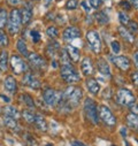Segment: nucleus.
I'll list each match as a JSON object with an SVG mask.
<instances>
[{
	"mask_svg": "<svg viewBox=\"0 0 138 146\" xmlns=\"http://www.w3.org/2000/svg\"><path fill=\"white\" fill-rule=\"evenodd\" d=\"M83 109H84V114H85L86 120L91 124L97 125L99 123V112H98V107H97L96 101L91 98H86L84 100Z\"/></svg>",
	"mask_w": 138,
	"mask_h": 146,
	"instance_id": "1",
	"label": "nucleus"
},
{
	"mask_svg": "<svg viewBox=\"0 0 138 146\" xmlns=\"http://www.w3.org/2000/svg\"><path fill=\"white\" fill-rule=\"evenodd\" d=\"M63 98L67 100V102L72 107H76L81 104V100L83 98V91L80 86H68L64 91H62Z\"/></svg>",
	"mask_w": 138,
	"mask_h": 146,
	"instance_id": "2",
	"label": "nucleus"
},
{
	"mask_svg": "<svg viewBox=\"0 0 138 146\" xmlns=\"http://www.w3.org/2000/svg\"><path fill=\"white\" fill-rule=\"evenodd\" d=\"M60 75L67 84H73L81 81L80 74L72 64H62L60 68Z\"/></svg>",
	"mask_w": 138,
	"mask_h": 146,
	"instance_id": "3",
	"label": "nucleus"
},
{
	"mask_svg": "<svg viewBox=\"0 0 138 146\" xmlns=\"http://www.w3.org/2000/svg\"><path fill=\"white\" fill-rule=\"evenodd\" d=\"M115 100H116V102H117L120 106H122V107H124V106L129 107L130 105H132V104L136 102V97H135V94H133L129 89L121 88V89H119V91L116 92Z\"/></svg>",
	"mask_w": 138,
	"mask_h": 146,
	"instance_id": "4",
	"label": "nucleus"
},
{
	"mask_svg": "<svg viewBox=\"0 0 138 146\" xmlns=\"http://www.w3.org/2000/svg\"><path fill=\"white\" fill-rule=\"evenodd\" d=\"M85 38H86V42H88L91 51L96 54H100V52H101V38H100L98 31L89 30L85 33Z\"/></svg>",
	"mask_w": 138,
	"mask_h": 146,
	"instance_id": "5",
	"label": "nucleus"
},
{
	"mask_svg": "<svg viewBox=\"0 0 138 146\" xmlns=\"http://www.w3.org/2000/svg\"><path fill=\"white\" fill-rule=\"evenodd\" d=\"M98 112H99V119L104 122L105 125H107L108 128H113L116 124V117L106 105H101L98 109Z\"/></svg>",
	"mask_w": 138,
	"mask_h": 146,
	"instance_id": "6",
	"label": "nucleus"
},
{
	"mask_svg": "<svg viewBox=\"0 0 138 146\" xmlns=\"http://www.w3.org/2000/svg\"><path fill=\"white\" fill-rule=\"evenodd\" d=\"M21 15L17 8H14L8 17V31L12 36H15L21 29Z\"/></svg>",
	"mask_w": 138,
	"mask_h": 146,
	"instance_id": "7",
	"label": "nucleus"
},
{
	"mask_svg": "<svg viewBox=\"0 0 138 146\" xmlns=\"http://www.w3.org/2000/svg\"><path fill=\"white\" fill-rule=\"evenodd\" d=\"M9 63H11L13 72H14V74H16V75H21L22 72H25L28 70V66L24 62V60L22 58H20L19 55H16V54L12 55Z\"/></svg>",
	"mask_w": 138,
	"mask_h": 146,
	"instance_id": "8",
	"label": "nucleus"
},
{
	"mask_svg": "<svg viewBox=\"0 0 138 146\" xmlns=\"http://www.w3.org/2000/svg\"><path fill=\"white\" fill-rule=\"evenodd\" d=\"M81 30L77 28V27H74V25H70V27H67L63 32H62V39L67 43L69 42H73L74 39L76 38H80L81 37Z\"/></svg>",
	"mask_w": 138,
	"mask_h": 146,
	"instance_id": "9",
	"label": "nucleus"
},
{
	"mask_svg": "<svg viewBox=\"0 0 138 146\" xmlns=\"http://www.w3.org/2000/svg\"><path fill=\"white\" fill-rule=\"evenodd\" d=\"M61 92H56L54 89H51V88H47L43 91V99L45 101L46 105L48 106H54L60 97Z\"/></svg>",
	"mask_w": 138,
	"mask_h": 146,
	"instance_id": "10",
	"label": "nucleus"
},
{
	"mask_svg": "<svg viewBox=\"0 0 138 146\" xmlns=\"http://www.w3.org/2000/svg\"><path fill=\"white\" fill-rule=\"evenodd\" d=\"M27 58H28L29 62L31 63V66H32V67H34V68H37V69H45V68H46V66H47L46 60H45L42 55L37 54L36 52L29 53V55H28Z\"/></svg>",
	"mask_w": 138,
	"mask_h": 146,
	"instance_id": "11",
	"label": "nucleus"
},
{
	"mask_svg": "<svg viewBox=\"0 0 138 146\" xmlns=\"http://www.w3.org/2000/svg\"><path fill=\"white\" fill-rule=\"evenodd\" d=\"M111 60L114 63V66L117 67L121 71H128L130 69V67H131V62L127 56H123V55L112 56Z\"/></svg>",
	"mask_w": 138,
	"mask_h": 146,
	"instance_id": "12",
	"label": "nucleus"
},
{
	"mask_svg": "<svg viewBox=\"0 0 138 146\" xmlns=\"http://www.w3.org/2000/svg\"><path fill=\"white\" fill-rule=\"evenodd\" d=\"M22 83L24 85H27L28 88L33 89V90H39L42 88V84H40L39 80L36 76H34V75L30 74V72H27V74L24 75V77L22 80Z\"/></svg>",
	"mask_w": 138,
	"mask_h": 146,
	"instance_id": "13",
	"label": "nucleus"
},
{
	"mask_svg": "<svg viewBox=\"0 0 138 146\" xmlns=\"http://www.w3.org/2000/svg\"><path fill=\"white\" fill-rule=\"evenodd\" d=\"M81 70L84 76H92L94 74L93 61L90 56H85L81 62Z\"/></svg>",
	"mask_w": 138,
	"mask_h": 146,
	"instance_id": "14",
	"label": "nucleus"
},
{
	"mask_svg": "<svg viewBox=\"0 0 138 146\" xmlns=\"http://www.w3.org/2000/svg\"><path fill=\"white\" fill-rule=\"evenodd\" d=\"M97 69L102 76H106V77H111L112 76L109 64L107 63V61L104 58H99L97 60Z\"/></svg>",
	"mask_w": 138,
	"mask_h": 146,
	"instance_id": "15",
	"label": "nucleus"
},
{
	"mask_svg": "<svg viewBox=\"0 0 138 146\" xmlns=\"http://www.w3.org/2000/svg\"><path fill=\"white\" fill-rule=\"evenodd\" d=\"M64 50L67 51V54H68L69 59H70L73 62H78V61H80L81 52H80V50H78L77 47H75V46H73V45H69V44H68V45L66 46Z\"/></svg>",
	"mask_w": 138,
	"mask_h": 146,
	"instance_id": "16",
	"label": "nucleus"
},
{
	"mask_svg": "<svg viewBox=\"0 0 138 146\" xmlns=\"http://www.w3.org/2000/svg\"><path fill=\"white\" fill-rule=\"evenodd\" d=\"M125 122H127V125L131 130L138 132V115L132 114V113L127 114L125 115Z\"/></svg>",
	"mask_w": 138,
	"mask_h": 146,
	"instance_id": "17",
	"label": "nucleus"
},
{
	"mask_svg": "<svg viewBox=\"0 0 138 146\" xmlns=\"http://www.w3.org/2000/svg\"><path fill=\"white\" fill-rule=\"evenodd\" d=\"M4 86L9 93H15L17 91V83L13 76H7L4 81Z\"/></svg>",
	"mask_w": 138,
	"mask_h": 146,
	"instance_id": "18",
	"label": "nucleus"
},
{
	"mask_svg": "<svg viewBox=\"0 0 138 146\" xmlns=\"http://www.w3.org/2000/svg\"><path fill=\"white\" fill-rule=\"evenodd\" d=\"M20 15H21V22L24 25L29 24L31 19H32V9H31V7H29L28 5L24 6L23 9L20 12Z\"/></svg>",
	"mask_w": 138,
	"mask_h": 146,
	"instance_id": "19",
	"label": "nucleus"
},
{
	"mask_svg": "<svg viewBox=\"0 0 138 146\" xmlns=\"http://www.w3.org/2000/svg\"><path fill=\"white\" fill-rule=\"evenodd\" d=\"M85 85H86V88H88V91L91 93V94H98L99 93V91H100V85H99V83L97 82V80H94V78H88L86 81H85Z\"/></svg>",
	"mask_w": 138,
	"mask_h": 146,
	"instance_id": "20",
	"label": "nucleus"
},
{
	"mask_svg": "<svg viewBox=\"0 0 138 146\" xmlns=\"http://www.w3.org/2000/svg\"><path fill=\"white\" fill-rule=\"evenodd\" d=\"M117 31H119L120 36H121V37H122L125 42H128V43H130V44H132V43L135 42V36H133L125 27H123V25L119 27V28H117Z\"/></svg>",
	"mask_w": 138,
	"mask_h": 146,
	"instance_id": "21",
	"label": "nucleus"
},
{
	"mask_svg": "<svg viewBox=\"0 0 138 146\" xmlns=\"http://www.w3.org/2000/svg\"><path fill=\"white\" fill-rule=\"evenodd\" d=\"M4 124L8 128V129H11V130H13V131H20L21 129H20V125H19V123H17V120H15V119H13V117H9V116H6L5 115V117H4Z\"/></svg>",
	"mask_w": 138,
	"mask_h": 146,
	"instance_id": "22",
	"label": "nucleus"
},
{
	"mask_svg": "<svg viewBox=\"0 0 138 146\" xmlns=\"http://www.w3.org/2000/svg\"><path fill=\"white\" fill-rule=\"evenodd\" d=\"M34 125H36V128L39 130V131H47V123L44 119V116H42L40 114H36V119H34Z\"/></svg>",
	"mask_w": 138,
	"mask_h": 146,
	"instance_id": "23",
	"label": "nucleus"
},
{
	"mask_svg": "<svg viewBox=\"0 0 138 146\" xmlns=\"http://www.w3.org/2000/svg\"><path fill=\"white\" fill-rule=\"evenodd\" d=\"M4 113H5L6 116L13 117V119H15V120H19L20 116H21L20 112L17 111V108H15L14 106H6V107L4 108Z\"/></svg>",
	"mask_w": 138,
	"mask_h": 146,
	"instance_id": "24",
	"label": "nucleus"
},
{
	"mask_svg": "<svg viewBox=\"0 0 138 146\" xmlns=\"http://www.w3.org/2000/svg\"><path fill=\"white\" fill-rule=\"evenodd\" d=\"M8 52L7 51H1L0 53V70L1 71H6L8 68Z\"/></svg>",
	"mask_w": 138,
	"mask_h": 146,
	"instance_id": "25",
	"label": "nucleus"
},
{
	"mask_svg": "<svg viewBox=\"0 0 138 146\" xmlns=\"http://www.w3.org/2000/svg\"><path fill=\"white\" fill-rule=\"evenodd\" d=\"M93 17H94V20H96L99 24H101V25H105V24H107V23L109 22L108 15H107L106 13H104V12H97Z\"/></svg>",
	"mask_w": 138,
	"mask_h": 146,
	"instance_id": "26",
	"label": "nucleus"
},
{
	"mask_svg": "<svg viewBox=\"0 0 138 146\" xmlns=\"http://www.w3.org/2000/svg\"><path fill=\"white\" fill-rule=\"evenodd\" d=\"M22 116L23 119L28 122V123H34V119H36V114H34L31 109H24L22 112Z\"/></svg>",
	"mask_w": 138,
	"mask_h": 146,
	"instance_id": "27",
	"label": "nucleus"
},
{
	"mask_svg": "<svg viewBox=\"0 0 138 146\" xmlns=\"http://www.w3.org/2000/svg\"><path fill=\"white\" fill-rule=\"evenodd\" d=\"M16 47H17V50H19V52L21 53V54H23V56H28L29 55V52H28V47H27V44H25V42L21 38V39H19L17 40V43H16Z\"/></svg>",
	"mask_w": 138,
	"mask_h": 146,
	"instance_id": "28",
	"label": "nucleus"
},
{
	"mask_svg": "<svg viewBox=\"0 0 138 146\" xmlns=\"http://www.w3.org/2000/svg\"><path fill=\"white\" fill-rule=\"evenodd\" d=\"M21 100H22V102H23L27 107H29V108H34V102H33V99H32L31 96L24 93V94L21 96Z\"/></svg>",
	"mask_w": 138,
	"mask_h": 146,
	"instance_id": "29",
	"label": "nucleus"
},
{
	"mask_svg": "<svg viewBox=\"0 0 138 146\" xmlns=\"http://www.w3.org/2000/svg\"><path fill=\"white\" fill-rule=\"evenodd\" d=\"M8 21V14L5 8H0V30H3V28L6 25Z\"/></svg>",
	"mask_w": 138,
	"mask_h": 146,
	"instance_id": "30",
	"label": "nucleus"
},
{
	"mask_svg": "<svg viewBox=\"0 0 138 146\" xmlns=\"http://www.w3.org/2000/svg\"><path fill=\"white\" fill-rule=\"evenodd\" d=\"M46 35L48 36L51 39H55V38L58 37V35H59V30H58L56 27L51 25V27H48V28L46 29Z\"/></svg>",
	"mask_w": 138,
	"mask_h": 146,
	"instance_id": "31",
	"label": "nucleus"
},
{
	"mask_svg": "<svg viewBox=\"0 0 138 146\" xmlns=\"http://www.w3.org/2000/svg\"><path fill=\"white\" fill-rule=\"evenodd\" d=\"M9 40H8V36L5 33L4 30H0V46L1 47H6L8 46Z\"/></svg>",
	"mask_w": 138,
	"mask_h": 146,
	"instance_id": "32",
	"label": "nucleus"
},
{
	"mask_svg": "<svg viewBox=\"0 0 138 146\" xmlns=\"http://www.w3.org/2000/svg\"><path fill=\"white\" fill-rule=\"evenodd\" d=\"M60 53H61V54H59V56H60L61 66H62V64H70V63H69V56H68V54H67V51H66V50H61Z\"/></svg>",
	"mask_w": 138,
	"mask_h": 146,
	"instance_id": "33",
	"label": "nucleus"
},
{
	"mask_svg": "<svg viewBox=\"0 0 138 146\" xmlns=\"http://www.w3.org/2000/svg\"><path fill=\"white\" fill-rule=\"evenodd\" d=\"M119 20L121 22V24L124 27V25H128V23L130 22V19H129V15L124 12H120L119 13Z\"/></svg>",
	"mask_w": 138,
	"mask_h": 146,
	"instance_id": "34",
	"label": "nucleus"
},
{
	"mask_svg": "<svg viewBox=\"0 0 138 146\" xmlns=\"http://www.w3.org/2000/svg\"><path fill=\"white\" fill-rule=\"evenodd\" d=\"M78 6V0H68L66 3V8L68 11H74Z\"/></svg>",
	"mask_w": 138,
	"mask_h": 146,
	"instance_id": "35",
	"label": "nucleus"
},
{
	"mask_svg": "<svg viewBox=\"0 0 138 146\" xmlns=\"http://www.w3.org/2000/svg\"><path fill=\"white\" fill-rule=\"evenodd\" d=\"M128 25H129V31L135 36V35H137L138 33V23L136 22V21H130L129 23H128Z\"/></svg>",
	"mask_w": 138,
	"mask_h": 146,
	"instance_id": "36",
	"label": "nucleus"
},
{
	"mask_svg": "<svg viewBox=\"0 0 138 146\" xmlns=\"http://www.w3.org/2000/svg\"><path fill=\"white\" fill-rule=\"evenodd\" d=\"M111 47H112L113 53H115V54L120 53V51H121V45H120V43L117 40H113L112 44H111Z\"/></svg>",
	"mask_w": 138,
	"mask_h": 146,
	"instance_id": "37",
	"label": "nucleus"
},
{
	"mask_svg": "<svg viewBox=\"0 0 138 146\" xmlns=\"http://www.w3.org/2000/svg\"><path fill=\"white\" fill-rule=\"evenodd\" d=\"M30 35H31V38H32L33 43H39V40H40V33L37 30H32L30 32Z\"/></svg>",
	"mask_w": 138,
	"mask_h": 146,
	"instance_id": "38",
	"label": "nucleus"
},
{
	"mask_svg": "<svg viewBox=\"0 0 138 146\" xmlns=\"http://www.w3.org/2000/svg\"><path fill=\"white\" fill-rule=\"evenodd\" d=\"M89 4H90V6L92 8L98 9L102 5V0H89Z\"/></svg>",
	"mask_w": 138,
	"mask_h": 146,
	"instance_id": "39",
	"label": "nucleus"
},
{
	"mask_svg": "<svg viewBox=\"0 0 138 146\" xmlns=\"http://www.w3.org/2000/svg\"><path fill=\"white\" fill-rule=\"evenodd\" d=\"M131 82L133 85L138 86V71H133L131 74Z\"/></svg>",
	"mask_w": 138,
	"mask_h": 146,
	"instance_id": "40",
	"label": "nucleus"
},
{
	"mask_svg": "<svg viewBox=\"0 0 138 146\" xmlns=\"http://www.w3.org/2000/svg\"><path fill=\"white\" fill-rule=\"evenodd\" d=\"M129 109H130V113L138 115V105H137L136 102L132 104V105H130V106H129Z\"/></svg>",
	"mask_w": 138,
	"mask_h": 146,
	"instance_id": "41",
	"label": "nucleus"
},
{
	"mask_svg": "<svg viewBox=\"0 0 138 146\" xmlns=\"http://www.w3.org/2000/svg\"><path fill=\"white\" fill-rule=\"evenodd\" d=\"M81 6H82V8L84 9V12H86V13H89V12L91 11V8H90V4L86 1V0H84V1L81 3Z\"/></svg>",
	"mask_w": 138,
	"mask_h": 146,
	"instance_id": "42",
	"label": "nucleus"
},
{
	"mask_svg": "<svg viewBox=\"0 0 138 146\" xmlns=\"http://www.w3.org/2000/svg\"><path fill=\"white\" fill-rule=\"evenodd\" d=\"M120 6L124 7L125 11H130L131 9V5H130L129 1H120Z\"/></svg>",
	"mask_w": 138,
	"mask_h": 146,
	"instance_id": "43",
	"label": "nucleus"
},
{
	"mask_svg": "<svg viewBox=\"0 0 138 146\" xmlns=\"http://www.w3.org/2000/svg\"><path fill=\"white\" fill-rule=\"evenodd\" d=\"M133 63H135V67L138 69V51L133 52Z\"/></svg>",
	"mask_w": 138,
	"mask_h": 146,
	"instance_id": "44",
	"label": "nucleus"
},
{
	"mask_svg": "<svg viewBox=\"0 0 138 146\" xmlns=\"http://www.w3.org/2000/svg\"><path fill=\"white\" fill-rule=\"evenodd\" d=\"M7 3H8V5H11V6H17V5L21 3V0H7Z\"/></svg>",
	"mask_w": 138,
	"mask_h": 146,
	"instance_id": "45",
	"label": "nucleus"
},
{
	"mask_svg": "<svg viewBox=\"0 0 138 146\" xmlns=\"http://www.w3.org/2000/svg\"><path fill=\"white\" fill-rule=\"evenodd\" d=\"M0 98L3 99V101H4V102H7V104H8V102H11V99H9L8 97L4 96V94H0Z\"/></svg>",
	"mask_w": 138,
	"mask_h": 146,
	"instance_id": "46",
	"label": "nucleus"
},
{
	"mask_svg": "<svg viewBox=\"0 0 138 146\" xmlns=\"http://www.w3.org/2000/svg\"><path fill=\"white\" fill-rule=\"evenodd\" d=\"M72 145H73V146H85L84 144H82V143L78 141V140H74V141L72 143Z\"/></svg>",
	"mask_w": 138,
	"mask_h": 146,
	"instance_id": "47",
	"label": "nucleus"
},
{
	"mask_svg": "<svg viewBox=\"0 0 138 146\" xmlns=\"http://www.w3.org/2000/svg\"><path fill=\"white\" fill-rule=\"evenodd\" d=\"M121 133H122V136H123V137H125V135H127L125 128H122V129H121Z\"/></svg>",
	"mask_w": 138,
	"mask_h": 146,
	"instance_id": "48",
	"label": "nucleus"
},
{
	"mask_svg": "<svg viewBox=\"0 0 138 146\" xmlns=\"http://www.w3.org/2000/svg\"><path fill=\"white\" fill-rule=\"evenodd\" d=\"M130 1L133 4V6H136V7H138V0H130Z\"/></svg>",
	"mask_w": 138,
	"mask_h": 146,
	"instance_id": "49",
	"label": "nucleus"
},
{
	"mask_svg": "<svg viewBox=\"0 0 138 146\" xmlns=\"http://www.w3.org/2000/svg\"><path fill=\"white\" fill-rule=\"evenodd\" d=\"M52 66H53V67H54V68H56V67H58V62H56V61H55V60H54V61H53V62H52Z\"/></svg>",
	"mask_w": 138,
	"mask_h": 146,
	"instance_id": "50",
	"label": "nucleus"
},
{
	"mask_svg": "<svg viewBox=\"0 0 138 146\" xmlns=\"http://www.w3.org/2000/svg\"><path fill=\"white\" fill-rule=\"evenodd\" d=\"M136 46H137V48H138V39H137V42H136Z\"/></svg>",
	"mask_w": 138,
	"mask_h": 146,
	"instance_id": "51",
	"label": "nucleus"
},
{
	"mask_svg": "<svg viewBox=\"0 0 138 146\" xmlns=\"http://www.w3.org/2000/svg\"><path fill=\"white\" fill-rule=\"evenodd\" d=\"M47 146H53V145H47Z\"/></svg>",
	"mask_w": 138,
	"mask_h": 146,
	"instance_id": "52",
	"label": "nucleus"
},
{
	"mask_svg": "<svg viewBox=\"0 0 138 146\" xmlns=\"http://www.w3.org/2000/svg\"><path fill=\"white\" fill-rule=\"evenodd\" d=\"M0 112H1V109H0Z\"/></svg>",
	"mask_w": 138,
	"mask_h": 146,
	"instance_id": "53",
	"label": "nucleus"
},
{
	"mask_svg": "<svg viewBox=\"0 0 138 146\" xmlns=\"http://www.w3.org/2000/svg\"><path fill=\"white\" fill-rule=\"evenodd\" d=\"M113 146H115V145H113Z\"/></svg>",
	"mask_w": 138,
	"mask_h": 146,
	"instance_id": "54",
	"label": "nucleus"
},
{
	"mask_svg": "<svg viewBox=\"0 0 138 146\" xmlns=\"http://www.w3.org/2000/svg\"><path fill=\"white\" fill-rule=\"evenodd\" d=\"M137 143H138V140H137Z\"/></svg>",
	"mask_w": 138,
	"mask_h": 146,
	"instance_id": "55",
	"label": "nucleus"
}]
</instances>
